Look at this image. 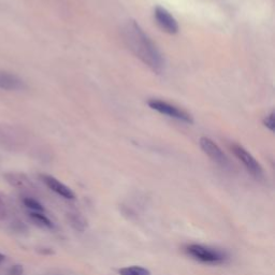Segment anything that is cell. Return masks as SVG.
<instances>
[{
    "label": "cell",
    "instance_id": "12",
    "mask_svg": "<svg viewBox=\"0 0 275 275\" xmlns=\"http://www.w3.org/2000/svg\"><path fill=\"white\" fill-rule=\"evenodd\" d=\"M68 222L74 230L78 232H84L87 228V221L86 218L78 212H69L67 214Z\"/></svg>",
    "mask_w": 275,
    "mask_h": 275
},
{
    "label": "cell",
    "instance_id": "18",
    "mask_svg": "<svg viewBox=\"0 0 275 275\" xmlns=\"http://www.w3.org/2000/svg\"><path fill=\"white\" fill-rule=\"evenodd\" d=\"M6 260V256L4 254L0 253V264H2Z\"/></svg>",
    "mask_w": 275,
    "mask_h": 275
},
{
    "label": "cell",
    "instance_id": "13",
    "mask_svg": "<svg viewBox=\"0 0 275 275\" xmlns=\"http://www.w3.org/2000/svg\"><path fill=\"white\" fill-rule=\"evenodd\" d=\"M120 275H152L151 271L141 265H129L119 270Z\"/></svg>",
    "mask_w": 275,
    "mask_h": 275
},
{
    "label": "cell",
    "instance_id": "9",
    "mask_svg": "<svg viewBox=\"0 0 275 275\" xmlns=\"http://www.w3.org/2000/svg\"><path fill=\"white\" fill-rule=\"evenodd\" d=\"M26 87L24 81L17 74L0 71V89L7 91H19Z\"/></svg>",
    "mask_w": 275,
    "mask_h": 275
},
{
    "label": "cell",
    "instance_id": "10",
    "mask_svg": "<svg viewBox=\"0 0 275 275\" xmlns=\"http://www.w3.org/2000/svg\"><path fill=\"white\" fill-rule=\"evenodd\" d=\"M7 182L10 185L14 186L19 190H29L33 187V184L29 180V178L23 173H18V172H10L5 175Z\"/></svg>",
    "mask_w": 275,
    "mask_h": 275
},
{
    "label": "cell",
    "instance_id": "1",
    "mask_svg": "<svg viewBox=\"0 0 275 275\" xmlns=\"http://www.w3.org/2000/svg\"><path fill=\"white\" fill-rule=\"evenodd\" d=\"M123 37L129 50L156 74H161L164 60L152 39L136 21H128L123 27Z\"/></svg>",
    "mask_w": 275,
    "mask_h": 275
},
{
    "label": "cell",
    "instance_id": "7",
    "mask_svg": "<svg viewBox=\"0 0 275 275\" xmlns=\"http://www.w3.org/2000/svg\"><path fill=\"white\" fill-rule=\"evenodd\" d=\"M154 18L158 26L169 35H175L178 33V24L172 14L164 8L157 6L154 9Z\"/></svg>",
    "mask_w": 275,
    "mask_h": 275
},
{
    "label": "cell",
    "instance_id": "4",
    "mask_svg": "<svg viewBox=\"0 0 275 275\" xmlns=\"http://www.w3.org/2000/svg\"><path fill=\"white\" fill-rule=\"evenodd\" d=\"M24 143V133L14 126L0 125V147L7 151H15Z\"/></svg>",
    "mask_w": 275,
    "mask_h": 275
},
{
    "label": "cell",
    "instance_id": "16",
    "mask_svg": "<svg viewBox=\"0 0 275 275\" xmlns=\"http://www.w3.org/2000/svg\"><path fill=\"white\" fill-rule=\"evenodd\" d=\"M263 125L270 131H274L275 129V121H274V112H271L269 115H266L263 120Z\"/></svg>",
    "mask_w": 275,
    "mask_h": 275
},
{
    "label": "cell",
    "instance_id": "17",
    "mask_svg": "<svg viewBox=\"0 0 275 275\" xmlns=\"http://www.w3.org/2000/svg\"><path fill=\"white\" fill-rule=\"evenodd\" d=\"M24 273V269L21 264H14L10 269H8L5 275H23Z\"/></svg>",
    "mask_w": 275,
    "mask_h": 275
},
{
    "label": "cell",
    "instance_id": "8",
    "mask_svg": "<svg viewBox=\"0 0 275 275\" xmlns=\"http://www.w3.org/2000/svg\"><path fill=\"white\" fill-rule=\"evenodd\" d=\"M40 178L42 182L46 185V187H49L52 192L55 194H57L60 197L67 200H73L75 198L74 193L70 190L68 186H66L64 183H61L60 180L57 178H55L52 175L49 174H41Z\"/></svg>",
    "mask_w": 275,
    "mask_h": 275
},
{
    "label": "cell",
    "instance_id": "14",
    "mask_svg": "<svg viewBox=\"0 0 275 275\" xmlns=\"http://www.w3.org/2000/svg\"><path fill=\"white\" fill-rule=\"evenodd\" d=\"M22 202L29 210V212H43L44 213V207L37 199L30 197V196H24L22 198Z\"/></svg>",
    "mask_w": 275,
    "mask_h": 275
},
{
    "label": "cell",
    "instance_id": "11",
    "mask_svg": "<svg viewBox=\"0 0 275 275\" xmlns=\"http://www.w3.org/2000/svg\"><path fill=\"white\" fill-rule=\"evenodd\" d=\"M28 216L30 221L33 222L36 226L43 228V229L52 230L55 228L54 223L43 213V212H29Z\"/></svg>",
    "mask_w": 275,
    "mask_h": 275
},
{
    "label": "cell",
    "instance_id": "2",
    "mask_svg": "<svg viewBox=\"0 0 275 275\" xmlns=\"http://www.w3.org/2000/svg\"><path fill=\"white\" fill-rule=\"evenodd\" d=\"M185 253L194 260L204 264L217 265L228 260L226 251L203 244H188L185 246Z\"/></svg>",
    "mask_w": 275,
    "mask_h": 275
},
{
    "label": "cell",
    "instance_id": "3",
    "mask_svg": "<svg viewBox=\"0 0 275 275\" xmlns=\"http://www.w3.org/2000/svg\"><path fill=\"white\" fill-rule=\"evenodd\" d=\"M147 105L152 110H155V111L159 112L163 115L172 117V119L182 121L187 124L194 123L193 116L190 113H187L184 110L169 104V102L162 101L159 99H150L147 101Z\"/></svg>",
    "mask_w": 275,
    "mask_h": 275
},
{
    "label": "cell",
    "instance_id": "5",
    "mask_svg": "<svg viewBox=\"0 0 275 275\" xmlns=\"http://www.w3.org/2000/svg\"><path fill=\"white\" fill-rule=\"evenodd\" d=\"M231 151L233 152L234 156L243 163V166L257 179H261L263 177V169L261 164L259 163L255 157L248 153L244 147L239 144H232Z\"/></svg>",
    "mask_w": 275,
    "mask_h": 275
},
{
    "label": "cell",
    "instance_id": "15",
    "mask_svg": "<svg viewBox=\"0 0 275 275\" xmlns=\"http://www.w3.org/2000/svg\"><path fill=\"white\" fill-rule=\"evenodd\" d=\"M8 215H9V206H8L6 197L0 194V221L7 218Z\"/></svg>",
    "mask_w": 275,
    "mask_h": 275
},
{
    "label": "cell",
    "instance_id": "6",
    "mask_svg": "<svg viewBox=\"0 0 275 275\" xmlns=\"http://www.w3.org/2000/svg\"><path fill=\"white\" fill-rule=\"evenodd\" d=\"M199 144H200L201 150L206 153L214 162H216L222 167L229 166V160H228L227 156L222 151V148L219 147L213 140H211L210 138H207V137H202L199 140Z\"/></svg>",
    "mask_w": 275,
    "mask_h": 275
}]
</instances>
